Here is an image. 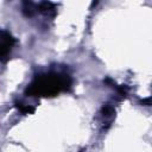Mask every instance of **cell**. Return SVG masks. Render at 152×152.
<instances>
[{
    "label": "cell",
    "mask_w": 152,
    "mask_h": 152,
    "mask_svg": "<svg viewBox=\"0 0 152 152\" xmlns=\"http://www.w3.org/2000/svg\"><path fill=\"white\" fill-rule=\"evenodd\" d=\"M72 78L64 71L50 70L40 72L27 84L25 94L30 97H53L61 93L69 91Z\"/></svg>",
    "instance_id": "cell-1"
},
{
    "label": "cell",
    "mask_w": 152,
    "mask_h": 152,
    "mask_svg": "<svg viewBox=\"0 0 152 152\" xmlns=\"http://www.w3.org/2000/svg\"><path fill=\"white\" fill-rule=\"evenodd\" d=\"M15 45L14 37L6 30L0 28V61H7Z\"/></svg>",
    "instance_id": "cell-2"
},
{
    "label": "cell",
    "mask_w": 152,
    "mask_h": 152,
    "mask_svg": "<svg viewBox=\"0 0 152 152\" xmlns=\"http://www.w3.org/2000/svg\"><path fill=\"white\" fill-rule=\"evenodd\" d=\"M56 5L53 2H50V1H42V2H38L36 4V13H40L45 17H50V18H53L56 15Z\"/></svg>",
    "instance_id": "cell-3"
},
{
    "label": "cell",
    "mask_w": 152,
    "mask_h": 152,
    "mask_svg": "<svg viewBox=\"0 0 152 152\" xmlns=\"http://www.w3.org/2000/svg\"><path fill=\"white\" fill-rule=\"evenodd\" d=\"M100 116H101V120H102L103 125L110 126V124H112V121L115 116V108L109 103L103 104L101 110H100Z\"/></svg>",
    "instance_id": "cell-4"
},
{
    "label": "cell",
    "mask_w": 152,
    "mask_h": 152,
    "mask_svg": "<svg viewBox=\"0 0 152 152\" xmlns=\"http://www.w3.org/2000/svg\"><path fill=\"white\" fill-rule=\"evenodd\" d=\"M15 108L24 115H28V114H33L34 113V107L27 103H24L21 101H15Z\"/></svg>",
    "instance_id": "cell-5"
}]
</instances>
